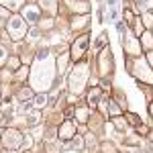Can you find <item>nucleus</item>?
I'll return each instance as SVG.
<instances>
[{"label":"nucleus","instance_id":"f03ea898","mask_svg":"<svg viewBox=\"0 0 153 153\" xmlns=\"http://www.w3.org/2000/svg\"><path fill=\"white\" fill-rule=\"evenodd\" d=\"M84 80H86V70H84V65H80L78 70L71 71V86H74V90H80L84 86Z\"/></svg>","mask_w":153,"mask_h":153},{"label":"nucleus","instance_id":"9d476101","mask_svg":"<svg viewBox=\"0 0 153 153\" xmlns=\"http://www.w3.org/2000/svg\"><path fill=\"white\" fill-rule=\"evenodd\" d=\"M78 118H80V120H86V110H80V112H78Z\"/></svg>","mask_w":153,"mask_h":153},{"label":"nucleus","instance_id":"9b49d317","mask_svg":"<svg viewBox=\"0 0 153 153\" xmlns=\"http://www.w3.org/2000/svg\"><path fill=\"white\" fill-rule=\"evenodd\" d=\"M2 2H6V0H2ZM10 6H12V8H16V6H19V0H10Z\"/></svg>","mask_w":153,"mask_h":153},{"label":"nucleus","instance_id":"20e7f679","mask_svg":"<svg viewBox=\"0 0 153 153\" xmlns=\"http://www.w3.org/2000/svg\"><path fill=\"white\" fill-rule=\"evenodd\" d=\"M86 45H88V37H82V39H80V41L76 43V49H74V55L78 57V55H80V53L84 51V47H86Z\"/></svg>","mask_w":153,"mask_h":153},{"label":"nucleus","instance_id":"ddd939ff","mask_svg":"<svg viewBox=\"0 0 153 153\" xmlns=\"http://www.w3.org/2000/svg\"><path fill=\"white\" fill-rule=\"evenodd\" d=\"M151 114H153V106H151Z\"/></svg>","mask_w":153,"mask_h":153},{"label":"nucleus","instance_id":"39448f33","mask_svg":"<svg viewBox=\"0 0 153 153\" xmlns=\"http://www.w3.org/2000/svg\"><path fill=\"white\" fill-rule=\"evenodd\" d=\"M61 137H65V139H68V137H74V125L68 123V125L61 129Z\"/></svg>","mask_w":153,"mask_h":153},{"label":"nucleus","instance_id":"0eeeda50","mask_svg":"<svg viewBox=\"0 0 153 153\" xmlns=\"http://www.w3.org/2000/svg\"><path fill=\"white\" fill-rule=\"evenodd\" d=\"M139 2H141V8H145V10L153 6V0H139Z\"/></svg>","mask_w":153,"mask_h":153},{"label":"nucleus","instance_id":"1a4fd4ad","mask_svg":"<svg viewBox=\"0 0 153 153\" xmlns=\"http://www.w3.org/2000/svg\"><path fill=\"white\" fill-rule=\"evenodd\" d=\"M4 59H6V51H4V49L0 47V63H2V61H4Z\"/></svg>","mask_w":153,"mask_h":153},{"label":"nucleus","instance_id":"f257e3e1","mask_svg":"<svg viewBox=\"0 0 153 153\" xmlns=\"http://www.w3.org/2000/svg\"><path fill=\"white\" fill-rule=\"evenodd\" d=\"M8 29H10V35L12 39H21L25 35V31H27V27H25V21L21 16H12L10 23H8Z\"/></svg>","mask_w":153,"mask_h":153},{"label":"nucleus","instance_id":"f8f14e48","mask_svg":"<svg viewBox=\"0 0 153 153\" xmlns=\"http://www.w3.org/2000/svg\"><path fill=\"white\" fill-rule=\"evenodd\" d=\"M37 35H39V31H37V29H33V31H31V39H37Z\"/></svg>","mask_w":153,"mask_h":153},{"label":"nucleus","instance_id":"423d86ee","mask_svg":"<svg viewBox=\"0 0 153 153\" xmlns=\"http://www.w3.org/2000/svg\"><path fill=\"white\" fill-rule=\"evenodd\" d=\"M33 104H35V106H39V108H43V106L47 104V98H45L43 94H39V96H35V100H33Z\"/></svg>","mask_w":153,"mask_h":153},{"label":"nucleus","instance_id":"6e6552de","mask_svg":"<svg viewBox=\"0 0 153 153\" xmlns=\"http://www.w3.org/2000/svg\"><path fill=\"white\" fill-rule=\"evenodd\" d=\"M129 120H131V125H139V118L135 114H129Z\"/></svg>","mask_w":153,"mask_h":153},{"label":"nucleus","instance_id":"7ed1b4c3","mask_svg":"<svg viewBox=\"0 0 153 153\" xmlns=\"http://www.w3.org/2000/svg\"><path fill=\"white\" fill-rule=\"evenodd\" d=\"M23 14H25V19H27L29 23H37V21H39V8H37V6H27L23 10Z\"/></svg>","mask_w":153,"mask_h":153}]
</instances>
